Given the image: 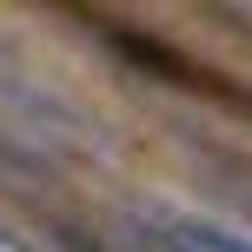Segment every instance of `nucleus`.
Returning a JSON list of instances; mask_svg holds the SVG:
<instances>
[{
    "mask_svg": "<svg viewBox=\"0 0 252 252\" xmlns=\"http://www.w3.org/2000/svg\"><path fill=\"white\" fill-rule=\"evenodd\" d=\"M192 246H199V252H252L246 239H232V232H213V226H192Z\"/></svg>",
    "mask_w": 252,
    "mask_h": 252,
    "instance_id": "f257e3e1",
    "label": "nucleus"
}]
</instances>
